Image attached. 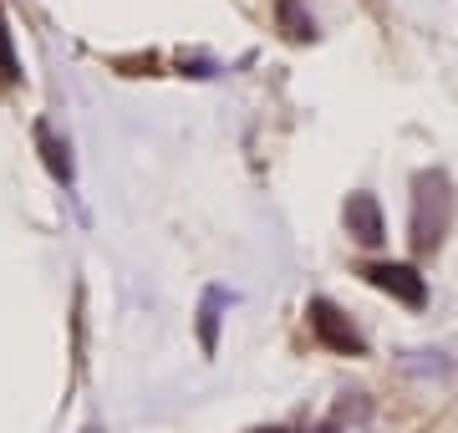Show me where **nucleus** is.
Masks as SVG:
<instances>
[{
    "mask_svg": "<svg viewBox=\"0 0 458 433\" xmlns=\"http://www.w3.org/2000/svg\"><path fill=\"white\" fill-rule=\"evenodd\" d=\"M448 215H454V189L443 174H423L418 179V200H412V240L418 250H433L448 230Z\"/></svg>",
    "mask_w": 458,
    "mask_h": 433,
    "instance_id": "obj_1",
    "label": "nucleus"
},
{
    "mask_svg": "<svg viewBox=\"0 0 458 433\" xmlns=\"http://www.w3.org/2000/svg\"><path fill=\"white\" fill-rule=\"evenodd\" d=\"M361 276L372 285H382V291H393L397 301H408V306H423V281H418V270L408 266H361Z\"/></svg>",
    "mask_w": 458,
    "mask_h": 433,
    "instance_id": "obj_2",
    "label": "nucleus"
},
{
    "mask_svg": "<svg viewBox=\"0 0 458 433\" xmlns=\"http://www.w3.org/2000/svg\"><path fill=\"white\" fill-rule=\"evenodd\" d=\"M311 327L327 336L336 352H361V336L352 332L342 317H336V306H331V301H316V306H311Z\"/></svg>",
    "mask_w": 458,
    "mask_h": 433,
    "instance_id": "obj_3",
    "label": "nucleus"
},
{
    "mask_svg": "<svg viewBox=\"0 0 458 433\" xmlns=\"http://www.w3.org/2000/svg\"><path fill=\"white\" fill-rule=\"evenodd\" d=\"M346 230L357 234L361 245H377V240H382V215H377L372 194H352V200H346Z\"/></svg>",
    "mask_w": 458,
    "mask_h": 433,
    "instance_id": "obj_4",
    "label": "nucleus"
},
{
    "mask_svg": "<svg viewBox=\"0 0 458 433\" xmlns=\"http://www.w3.org/2000/svg\"><path fill=\"white\" fill-rule=\"evenodd\" d=\"M276 21H280V31L291 36V41H311L316 36L311 16L301 11V0H276Z\"/></svg>",
    "mask_w": 458,
    "mask_h": 433,
    "instance_id": "obj_5",
    "label": "nucleus"
},
{
    "mask_svg": "<svg viewBox=\"0 0 458 433\" xmlns=\"http://www.w3.org/2000/svg\"><path fill=\"white\" fill-rule=\"evenodd\" d=\"M36 138H41V149H47L51 174H56V179H72V164H66V149H62V143H56V138H51L47 128H36Z\"/></svg>",
    "mask_w": 458,
    "mask_h": 433,
    "instance_id": "obj_6",
    "label": "nucleus"
}]
</instances>
